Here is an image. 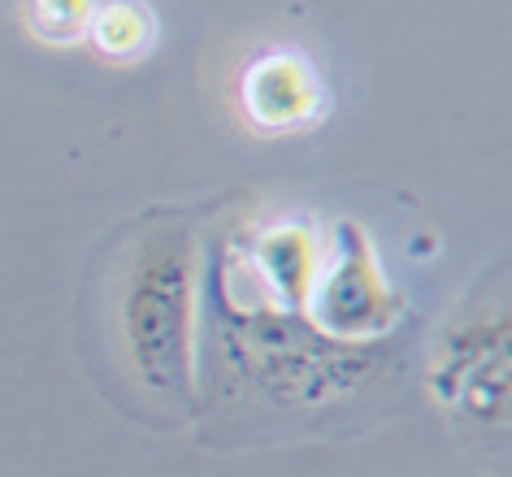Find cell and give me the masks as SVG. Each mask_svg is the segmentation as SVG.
Listing matches in <instances>:
<instances>
[{"label": "cell", "instance_id": "obj_1", "mask_svg": "<svg viewBox=\"0 0 512 477\" xmlns=\"http://www.w3.org/2000/svg\"><path fill=\"white\" fill-rule=\"evenodd\" d=\"M118 339L135 378L157 395H191L196 347V239L183 226L148 230L118 287Z\"/></svg>", "mask_w": 512, "mask_h": 477}, {"label": "cell", "instance_id": "obj_2", "mask_svg": "<svg viewBox=\"0 0 512 477\" xmlns=\"http://www.w3.org/2000/svg\"><path fill=\"white\" fill-rule=\"evenodd\" d=\"M304 317L317 334L335 343L378 339L400 317V295L387 287L361 222H339L330 252L317 261V278L304 300Z\"/></svg>", "mask_w": 512, "mask_h": 477}, {"label": "cell", "instance_id": "obj_3", "mask_svg": "<svg viewBox=\"0 0 512 477\" xmlns=\"http://www.w3.org/2000/svg\"><path fill=\"white\" fill-rule=\"evenodd\" d=\"M243 109L261 131H296L322 109V87L300 57L270 53L243 74Z\"/></svg>", "mask_w": 512, "mask_h": 477}, {"label": "cell", "instance_id": "obj_4", "mask_svg": "<svg viewBox=\"0 0 512 477\" xmlns=\"http://www.w3.org/2000/svg\"><path fill=\"white\" fill-rule=\"evenodd\" d=\"M252 261H256V274L265 278V287L278 295V304L287 313H300L304 317V300H309V287L317 278V235L300 222H283V226H270L265 235H256L252 243Z\"/></svg>", "mask_w": 512, "mask_h": 477}, {"label": "cell", "instance_id": "obj_5", "mask_svg": "<svg viewBox=\"0 0 512 477\" xmlns=\"http://www.w3.org/2000/svg\"><path fill=\"white\" fill-rule=\"evenodd\" d=\"M87 35H92L105 57H135L152 35V18H148L144 5H135V0H109V5L92 9V27H87Z\"/></svg>", "mask_w": 512, "mask_h": 477}, {"label": "cell", "instance_id": "obj_6", "mask_svg": "<svg viewBox=\"0 0 512 477\" xmlns=\"http://www.w3.org/2000/svg\"><path fill=\"white\" fill-rule=\"evenodd\" d=\"M31 27L48 44H79L92 27V0H35Z\"/></svg>", "mask_w": 512, "mask_h": 477}]
</instances>
